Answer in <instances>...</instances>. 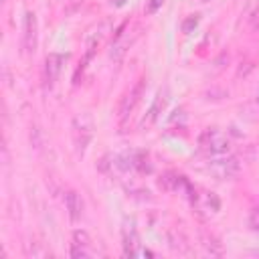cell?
<instances>
[{"mask_svg": "<svg viewBox=\"0 0 259 259\" xmlns=\"http://www.w3.org/2000/svg\"><path fill=\"white\" fill-rule=\"evenodd\" d=\"M229 138L225 132L212 127V130H204L198 138V148L200 152H204L206 156H223L229 152Z\"/></svg>", "mask_w": 259, "mask_h": 259, "instance_id": "6da1fadb", "label": "cell"}, {"mask_svg": "<svg viewBox=\"0 0 259 259\" xmlns=\"http://www.w3.org/2000/svg\"><path fill=\"white\" fill-rule=\"evenodd\" d=\"M241 170V164L237 158L233 156H227V158H219V160H212L208 164V172L212 176H217L219 180H227V178H233L237 176Z\"/></svg>", "mask_w": 259, "mask_h": 259, "instance_id": "7a4b0ae2", "label": "cell"}, {"mask_svg": "<svg viewBox=\"0 0 259 259\" xmlns=\"http://www.w3.org/2000/svg\"><path fill=\"white\" fill-rule=\"evenodd\" d=\"M93 136V125H91V119L87 115L83 117H75L73 121V138H75V144H77V150L83 154L89 140Z\"/></svg>", "mask_w": 259, "mask_h": 259, "instance_id": "3957f363", "label": "cell"}, {"mask_svg": "<svg viewBox=\"0 0 259 259\" xmlns=\"http://www.w3.org/2000/svg\"><path fill=\"white\" fill-rule=\"evenodd\" d=\"M38 24H36V14L34 12H26L24 14V34H22V45L26 53H34L36 51V42H38Z\"/></svg>", "mask_w": 259, "mask_h": 259, "instance_id": "277c9868", "label": "cell"}, {"mask_svg": "<svg viewBox=\"0 0 259 259\" xmlns=\"http://www.w3.org/2000/svg\"><path fill=\"white\" fill-rule=\"evenodd\" d=\"M89 233L83 231V229H77L73 231V243H71V257L75 259H83V257H89Z\"/></svg>", "mask_w": 259, "mask_h": 259, "instance_id": "5b68a950", "label": "cell"}, {"mask_svg": "<svg viewBox=\"0 0 259 259\" xmlns=\"http://www.w3.org/2000/svg\"><path fill=\"white\" fill-rule=\"evenodd\" d=\"M142 89H144V81H138V85H136L134 89H130V91L121 97V103H119V117H121V119H125V117L134 111L136 103L140 101Z\"/></svg>", "mask_w": 259, "mask_h": 259, "instance_id": "8992f818", "label": "cell"}, {"mask_svg": "<svg viewBox=\"0 0 259 259\" xmlns=\"http://www.w3.org/2000/svg\"><path fill=\"white\" fill-rule=\"evenodd\" d=\"M63 63H65V57L61 53H51L45 61V75H47V83L53 85L57 79H59V73L63 69Z\"/></svg>", "mask_w": 259, "mask_h": 259, "instance_id": "52a82bcc", "label": "cell"}, {"mask_svg": "<svg viewBox=\"0 0 259 259\" xmlns=\"http://www.w3.org/2000/svg\"><path fill=\"white\" fill-rule=\"evenodd\" d=\"M65 206L69 210L71 221H79L81 219V214H83V200H81V196L75 190H69L65 194Z\"/></svg>", "mask_w": 259, "mask_h": 259, "instance_id": "ba28073f", "label": "cell"}, {"mask_svg": "<svg viewBox=\"0 0 259 259\" xmlns=\"http://www.w3.org/2000/svg\"><path fill=\"white\" fill-rule=\"evenodd\" d=\"M249 225H251V229H253V231H259V206H257V208L251 212Z\"/></svg>", "mask_w": 259, "mask_h": 259, "instance_id": "9c48e42d", "label": "cell"}, {"mask_svg": "<svg viewBox=\"0 0 259 259\" xmlns=\"http://www.w3.org/2000/svg\"><path fill=\"white\" fill-rule=\"evenodd\" d=\"M162 2H164V0H150L148 6H146V12H148V14H154V12L162 6Z\"/></svg>", "mask_w": 259, "mask_h": 259, "instance_id": "30bf717a", "label": "cell"}, {"mask_svg": "<svg viewBox=\"0 0 259 259\" xmlns=\"http://www.w3.org/2000/svg\"><path fill=\"white\" fill-rule=\"evenodd\" d=\"M198 22V18H188L186 22H184V32H188V28L192 26V24H196Z\"/></svg>", "mask_w": 259, "mask_h": 259, "instance_id": "8fae6325", "label": "cell"}, {"mask_svg": "<svg viewBox=\"0 0 259 259\" xmlns=\"http://www.w3.org/2000/svg\"><path fill=\"white\" fill-rule=\"evenodd\" d=\"M109 2H111L115 8H121V6H125V2H127V0H109Z\"/></svg>", "mask_w": 259, "mask_h": 259, "instance_id": "7c38bea8", "label": "cell"}, {"mask_svg": "<svg viewBox=\"0 0 259 259\" xmlns=\"http://www.w3.org/2000/svg\"><path fill=\"white\" fill-rule=\"evenodd\" d=\"M257 105H259V93H257Z\"/></svg>", "mask_w": 259, "mask_h": 259, "instance_id": "4fadbf2b", "label": "cell"}, {"mask_svg": "<svg viewBox=\"0 0 259 259\" xmlns=\"http://www.w3.org/2000/svg\"><path fill=\"white\" fill-rule=\"evenodd\" d=\"M257 154H259V148H257Z\"/></svg>", "mask_w": 259, "mask_h": 259, "instance_id": "5bb4252c", "label": "cell"}]
</instances>
